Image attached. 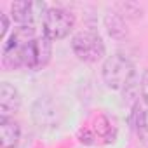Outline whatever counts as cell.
Masks as SVG:
<instances>
[{
	"instance_id": "7",
	"label": "cell",
	"mask_w": 148,
	"mask_h": 148,
	"mask_svg": "<svg viewBox=\"0 0 148 148\" xmlns=\"http://www.w3.org/2000/svg\"><path fill=\"white\" fill-rule=\"evenodd\" d=\"M21 138L19 124L12 119H0V145L2 148H16Z\"/></svg>"
},
{
	"instance_id": "9",
	"label": "cell",
	"mask_w": 148,
	"mask_h": 148,
	"mask_svg": "<svg viewBox=\"0 0 148 148\" xmlns=\"http://www.w3.org/2000/svg\"><path fill=\"white\" fill-rule=\"evenodd\" d=\"M141 96H143V101L148 106V70L145 71V75L141 79Z\"/></svg>"
},
{
	"instance_id": "4",
	"label": "cell",
	"mask_w": 148,
	"mask_h": 148,
	"mask_svg": "<svg viewBox=\"0 0 148 148\" xmlns=\"http://www.w3.org/2000/svg\"><path fill=\"white\" fill-rule=\"evenodd\" d=\"M73 25H75V18L71 12L59 7H52L47 9L42 19V33L49 40H61L68 37V33L73 30Z\"/></svg>"
},
{
	"instance_id": "6",
	"label": "cell",
	"mask_w": 148,
	"mask_h": 148,
	"mask_svg": "<svg viewBox=\"0 0 148 148\" xmlns=\"http://www.w3.org/2000/svg\"><path fill=\"white\" fill-rule=\"evenodd\" d=\"M21 106V96L9 82L0 84V119H11Z\"/></svg>"
},
{
	"instance_id": "5",
	"label": "cell",
	"mask_w": 148,
	"mask_h": 148,
	"mask_svg": "<svg viewBox=\"0 0 148 148\" xmlns=\"http://www.w3.org/2000/svg\"><path fill=\"white\" fill-rule=\"evenodd\" d=\"M11 11H12V18L16 23H19V26H33V23L40 18L44 19L47 9H45V4L42 2H14L11 5Z\"/></svg>"
},
{
	"instance_id": "1",
	"label": "cell",
	"mask_w": 148,
	"mask_h": 148,
	"mask_svg": "<svg viewBox=\"0 0 148 148\" xmlns=\"http://www.w3.org/2000/svg\"><path fill=\"white\" fill-rule=\"evenodd\" d=\"M51 52V40L44 33L38 35L33 26H18L4 44L2 61L9 70H42L49 63Z\"/></svg>"
},
{
	"instance_id": "2",
	"label": "cell",
	"mask_w": 148,
	"mask_h": 148,
	"mask_svg": "<svg viewBox=\"0 0 148 148\" xmlns=\"http://www.w3.org/2000/svg\"><path fill=\"white\" fill-rule=\"evenodd\" d=\"M134 73L136 70L132 61L122 54H113L103 63V80L110 89H127L134 79Z\"/></svg>"
},
{
	"instance_id": "10",
	"label": "cell",
	"mask_w": 148,
	"mask_h": 148,
	"mask_svg": "<svg viewBox=\"0 0 148 148\" xmlns=\"http://www.w3.org/2000/svg\"><path fill=\"white\" fill-rule=\"evenodd\" d=\"M9 30V19L4 12H0V38H4Z\"/></svg>"
},
{
	"instance_id": "8",
	"label": "cell",
	"mask_w": 148,
	"mask_h": 148,
	"mask_svg": "<svg viewBox=\"0 0 148 148\" xmlns=\"http://www.w3.org/2000/svg\"><path fill=\"white\" fill-rule=\"evenodd\" d=\"M134 127H136V134H138L139 141H141L145 146H148V110H139V112H136Z\"/></svg>"
},
{
	"instance_id": "3",
	"label": "cell",
	"mask_w": 148,
	"mask_h": 148,
	"mask_svg": "<svg viewBox=\"0 0 148 148\" xmlns=\"http://www.w3.org/2000/svg\"><path fill=\"white\" fill-rule=\"evenodd\" d=\"M71 49L80 61L96 63L105 56V44L103 38L91 30L80 32L71 38Z\"/></svg>"
}]
</instances>
